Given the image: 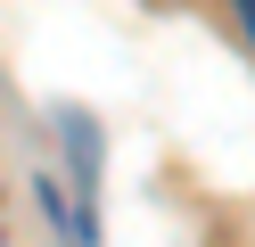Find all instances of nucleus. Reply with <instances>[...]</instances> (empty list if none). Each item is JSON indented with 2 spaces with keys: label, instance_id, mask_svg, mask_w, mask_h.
Here are the masks:
<instances>
[{
  "label": "nucleus",
  "instance_id": "1",
  "mask_svg": "<svg viewBox=\"0 0 255 247\" xmlns=\"http://www.w3.org/2000/svg\"><path fill=\"white\" fill-rule=\"evenodd\" d=\"M231 8H239V25H247V41H255V0H231Z\"/></svg>",
  "mask_w": 255,
  "mask_h": 247
}]
</instances>
